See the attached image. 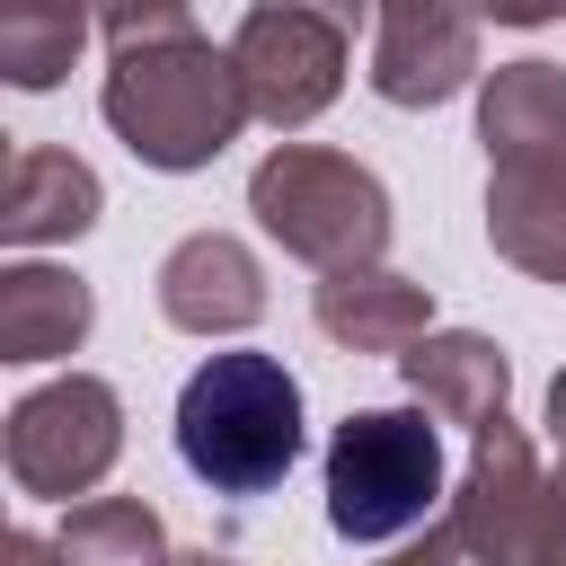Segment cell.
<instances>
[{
	"instance_id": "obj_1",
	"label": "cell",
	"mask_w": 566,
	"mask_h": 566,
	"mask_svg": "<svg viewBox=\"0 0 566 566\" xmlns=\"http://www.w3.org/2000/svg\"><path fill=\"white\" fill-rule=\"evenodd\" d=\"M177 460L212 495H265L301 460V389L274 354H212L177 389Z\"/></svg>"
},
{
	"instance_id": "obj_2",
	"label": "cell",
	"mask_w": 566,
	"mask_h": 566,
	"mask_svg": "<svg viewBox=\"0 0 566 566\" xmlns=\"http://www.w3.org/2000/svg\"><path fill=\"white\" fill-rule=\"evenodd\" d=\"M442 451L416 416H354L327 442V522L345 539H398L407 522L433 513Z\"/></svg>"
}]
</instances>
